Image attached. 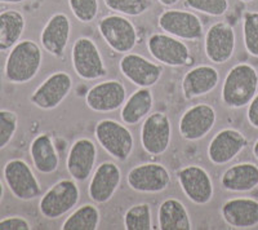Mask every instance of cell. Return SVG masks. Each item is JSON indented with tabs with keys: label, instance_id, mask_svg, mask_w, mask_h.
I'll list each match as a JSON object with an SVG mask.
<instances>
[{
	"label": "cell",
	"instance_id": "cell-22",
	"mask_svg": "<svg viewBox=\"0 0 258 230\" xmlns=\"http://www.w3.org/2000/svg\"><path fill=\"white\" fill-rule=\"evenodd\" d=\"M223 221L234 229H250L258 225V201L253 198H232L221 207Z\"/></svg>",
	"mask_w": 258,
	"mask_h": 230
},
{
	"label": "cell",
	"instance_id": "cell-8",
	"mask_svg": "<svg viewBox=\"0 0 258 230\" xmlns=\"http://www.w3.org/2000/svg\"><path fill=\"white\" fill-rule=\"evenodd\" d=\"M3 177L9 192L20 201H32L40 197V184L24 159L8 160L3 168Z\"/></svg>",
	"mask_w": 258,
	"mask_h": 230
},
{
	"label": "cell",
	"instance_id": "cell-33",
	"mask_svg": "<svg viewBox=\"0 0 258 230\" xmlns=\"http://www.w3.org/2000/svg\"><path fill=\"white\" fill-rule=\"evenodd\" d=\"M183 6L211 17H221L229 11V0H185Z\"/></svg>",
	"mask_w": 258,
	"mask_h": 230
},
{
	"label": "cell",
	"instance_id": "cell-32",
	"mask_svg": "<svg viewBox=\"0 0 258 230\" xmlns=\"http://www.w3.org/2000/svg\"><path fill=\"white\" fill-rule=\"evenodd\" d=\"M243 40L246 52L258 59V12L244 13Z\"/></svg>",
	"mask_w": 258,
	"mask_h": 230
},
{
	"label": "cell",
	"instance_id": "cell-5",
	"mask_svg": "<svg viewBox=\"0 0 258 230\" xmlns=\"http://www.w3.org/2000/svg\"><path fill=\"white\" fill-rule=\"evenodd\" d=\"M98 31L106 44L116 53H129L138 43L137 29L126 16L117 13L105 16L98 21Z\"/></svg>",
	"mask_w": 258,
	"mask_h": 230
},
{
	"label": "cell",
	"instance_id": "cell-2",
	"mask_svg": "<svg viewBox=\"0 0 258 230\" xmlns=\"http://www.w3.org/2000/svg\"><path fill=\"white\" fill-rule=\"evenodd\" d=\"M43 52L38 43L20 40L11 49L4 65V75L13 84H25L31 82L40 71Z\"/></svg>",
	"mask_w": 258,
	"mask_h": 230
},
{
	"label": "cell",
	"instance_id": "cell-40",
	"mask_svg": "<svg viewBox=\"0 0 258 230\" xmlns=\"http://www.w3.org/2000/svg\"><path fill=\"white\" fill-rule=\"evenodd\" d=\"M252 151H253V155H254V158L258 160V140L254 142V145H253Z\"/></svg>",
	"mask_w": 258,
	"mask_h": 230
},
{
	"label": "cell",
	"instance_id": "cell-9",
	"mask_svg": "<svg viewBox=\"0 0 258 230\" xmlns=\"http://www.w3.org/2000/svg\"><path fill=\"white\" fill-rule=\"evenodd\" d=\"M158 26L161 31L181 40H199L204 35V27L199 16L191 11L170 8L160 13Z\"/></svg>",
	"mask_w": 258,
	"mask_h": 230
},
{
	"label": "cell",
	"instance_id": "cell-19",
	"mask_svg": "<svg viewBox=\"0 0 258 230\" xmlns=\"http://www.w3.org/2000/svg\"><path fill=\"white\" fill-rule=\"evenodd\" d=\"M97 148L91 139L80 137L71 145L66 159V168L71 179L84 183L92 176L96 167Z\"/></svg>",
	"mask_w": 258,
	"mask_h": 230
},
{
	"label": "cell",
	"instance_id": "cell-12",
	"mask_svg": "<svg viewBox=\"0 0 258 230\" xmlns=\"http://www.w3.org/2000/svg\"><path fill=\"white\" fill-rule=\"evenodd\" d=\"M177 180L182 192L192 203L204 206L212 201L214 194L213 181L202 165L190 164L177 171Z\"/></svg>",
	"mask_w": 258,
	"mask_h": 230
},
{
	"label": "cell",
	"instance_id": "cell-15",
	"mask_svg": "<svg viewBox=\"0 0 258 230\" xmlns=\"http://www.w3.org/2000/svg\"><path fill=\"white\" fill-rule=\"evenodd\" d=\"M236 45L235 30L227 22H216L207 30L204 36L206 56L213 64L222 65L232 59Z\"/></svg>",
	"mask_w": 258,
	"mask_h": 230
},
{
	"label": "cell",
	"instance_id": "cell-37",
	"mask_svg": "<svg viewBox=\"0 0 258 230\" xmlns=\"http://www.w3.org/2000/svg\"><path fill=\"white\" fill-rule=\"evenodd\" d=\"M246 118L252 127L258 130V92L257 95L253 97L250 103L248 105V111H246Z\"/></svg>",
	"mask_w": 258,
	"mask_h": 230
},
{
	"label": "cell",
	"instance_id": "cell-28",
	"mask_svg": "<svg viewBox=\"0 0 258 230\" xmlns=\"http://www.w3.org/2000/svg\"><path fill=\"white\" fill-rule=\"evenodd\" d=\"M26 21L24 15L15 9L0 13V52L11 50L24 35Z\"/></svg>",
	"mask_w": 258,
	"mask_h": 230
},
{
	"label": "cell",
	"instance_id": "cell-31",
	"mask_svg": "<svg viewBox=\"0 0 258 230\" xmlns=\"http://www.w3.org/2000/svg\"><path fill=\"white\" fill-rule=\"evenodd\" d=\"M106 8L126 17H138L151 7V0H103Z\"/></svg>",
	"mask_w": 258,
	"mask_h": 230
},
{
	"label": "cell",
	"instance_id": "cell-1",
	"mask_svg": "<svg viewBox=\"0 0 258 230\" xmlns=\"http://www.w3.org/2000/svg\"><path fill=\"white\" fill-rule=\"evenodd\" d=\"M258 92V71L249 64L232 66L223 80L221 100L227 107L248 106Z\"/></svg>",
	"mask_w": 258,
	"mask_h": 230
},
{
	"label": "cell",
	"instance_id": "cell-30",
	"mask_svg": "<svg viewBox=\"0 0 258 230\" xmlns=\"http://www.w3.org/2000/svg\"><path fill=\"white\" fill-rule=\"evenodd\" d=\"M124 227L126 230L153 229V211L149 203H138L129 207L124 213Z\"/></svg>",
	"mask_w": 258,
	"mask_h": 230
},
{
	"label": "cell",
	"instance_id": "cell-4",
	"mask_svg": "<svg viewBox=\"0 0 258 230\" xmlns=\"http://www.w3.org/2000/svg\"><path fill=\"white\" fill-rule=\"evenodd\" d=\"M79 199L80 190L77 181L63 179L50 186L40 198L39 211L43 217L56 220L73 211Z\"/></svg>",
	"mask_w": 258,
	"mask_h": 230
},
{
	"label": "cell",
	"instance_id": "cell-20",
	"mask_svg": "<svg viewBox=\"0 0 258 230\" xmlns=\"http://www.w3.org/2000/svg\"><path fill=\"white\" fill-rule=\"evenodd\" d=\"M120 181L121 171L116 163H101L89 181L88 197L96 204L107 203L119 189Z\"/></svg>",
	"mask_w": 258,
	"mask_h": 230
},
{
	"label": "cell",
	"instance_id": "cell-34",
	"mask_svg": "<svg viewBox=\"0 0 258 230\" xmlns=\"http://www.w3.org/2000/svg\"><path fill=\"white\" fill-rule=\"evenodd\" d=\"M71 13L82 24H91L96 20L100 4L98 0H69Z\"/></svg>",
	"mask_w": 258,
	"mask_h": 230
},
{
	"label": "cell",
	"instance_id": "cell-13",
	"mask_svg": "<svg viewBox=\"0 0 258 230\" xmlns=\"http://www.w3.org/2000/svg\"><path fill=\"white\" fill-rule=\"evenodd\" d=\"M73 89V78L66 71L50 74L30 96V102L41 110L58 107Z\"/></svg>",
	"mask_w": 258,
	"mask_h": 230
},
{
	"label": "cell",
	"instance_id": "cell-14",
	"mask_svg": "<svg viewBox=\"0 0 258 230\" xmlns=\"http://www.w3.org/2000/svg\"><path fill=\"white\" fill-rule=\"evenodd\" d=\"M217 122V112L209 103H197L188 107L178 123L179 135L186 141H199L204 139Z\"/></svg>",
	"mask_w": 258,
	"mask_h": 230
},
{
	"label": "cell",
	"instance_id": "cell-39",
	"mask_svg": "<svg viewBox=\"0 0 258 230\" xmlns=\"http://www.w3.org/2000/svg\"><path fill=\"white\" fill-rule=\"evenodd\" d=\"M24 2L25 0H0V4H20Z\"/></svg>",
	"mask_w": 258,
	"mask_h": 230
},
{
	"label": "cell",
	"instance_id": "cell-35",
	"mask_svg": "<svg viewBox=\"0 0 258 230\" xmlns=\"http://www.w3.org/2000/svg\"><path fill=\"white\" fill-rule=\"evenodd\" d=\"M18 128V117L12 110H0V150L7 148Z\"/></svg>",
	"mask_w": 258,
	"mask_h": 230
},
{
	"label": "cell",
	"instance_id": "cell-21",
	"mask_svg": "<svg viewBox=\"0 0 258 230\" xmlns=\"http://www.w3.org/2000/svg\"><path fill=\"white\" fill-rule=\"evenodd\" d=\"M71 36V21L64 13H54L40 34L41 47L53 57L61 59Z\"/></svg>",
	"mask_w": 258,
	"mask_h": 230
},
{
	"label": "cell",
	"instance_id": "cell-7",
	"mask_svg": "<svg viewBox=\"0 0 258 230\" xmlns=\"http://www.w3.org/2000/svg\"><path fill=\"white\" fill-rule=\"evenodd\" d=\"M147 50L161 65L169 68H183L194 62L191 52L181 39L165 33L151 34L146 41Z\"/></svg>",
	"mask_w": 258,
	"mask_h": 230
},
{
	"label": "cell",
	"instance_id": "cell-42",
	"mask_svg": "<svg viewBox=\"0 0 258 230\" xmlns=\"http://www.w3.org/2000/svg\"><path fill=\"white\" fill-rule=\"evenodd\" d=\"M240 2H243V3H252L254 0H240Z\"/></svg>",
	"mask_w": 258,
	"mask_h": 230
},
{
	"label": "cell",
	"instance_id": "cell-36",
	"mask_svg": "<svg viewBox=\"0 0 258 230\" xmlns=\"http://www.w3.org/2000/svg\"><path fill=\"white\" fill-rule=\"evenodd\" d=\"M31 224L21 216H9L0 220V230H30Z\"/></svg>",
	"mask_w": 258,
	"mask_h": 230
},
{
	"label": "cell",
	"instance_id": "cell-23",
	"mask_svg": "<svg viewBox=\"0 0 258 230\" xmlns=\"http://www.w3.org/2000/svg\"><path fill=\"white\" fill-rule=\"evenodd\" d=\"M220 73L211 65H200L191 69L182 78V93L186 100L203 97L217 88Z\"/></svg>",
	"mask_w": 258,
	"mask_h": 230
},
{
	"label": "cell",
	"instance_id": "cell-38",
	"mask_svg": "<svg viewBox=\"0 0 258 230\" xmlns=\"http://www.w3.org/2000/svg\"><path fill=\"white\" fill-rule=\"evenodd\" d=\"M158 2L161 4V6L167 7V8H170V7L176 6L179 0H158Z\"/></svg>",
	"mask_w": 258,
	"mask_h": 230
},
{
	"label": "cell",
	"instance_id": "cell-17",
	"mask_svg": "<svg viewBox=\"0 0 258 230\" xmlns=\"http://www.w3.org/2000/svg\"><path fill=\"white\" fill-rule=\"evenodd\" d=\"M126 100V89L120 80H105L97 83L85 95V103L96 112H114Z\"/></svg>",
	"mask_w": 258,
	"mask_h": 230
},
{
	"label": "cell",
	"instance_id": "cell-10",
	"mask_svg": "<svg viewBox=\"0 0 258 230\" xmlns=\"http://www.w3.org/2000/svg\"><path fill=\"white\" fill-rule=\"evenodd\" d=\"M141 145L151 156H160L169 149L172 124L165 112L155 111L145 118L141 127Z\"/></svg>",
	"mask_w": 258,
	"mask_h": 230
},
{
	"label": "cell",
	"instance_id": "cell-11",
	"mask_svg": "<svg viewBox=\"0 0 258 230\" xmlns=\"http://www.w3.org/2000/svg\"><path fill=\"white\" fill-rule=\"evenodd\" d=\"M172 176L161 163H142L133 167L126 175V184L132 190L144 194L164 192L170 185Z\"/></svg>",
	"mask_w": 258,
	"mask_h": 230
},
{
	"label": "cell",
	"instance_id": "cell-18",
	"mask_svg": "<svg viewBox=\"0 0 258 230\" xmlns=\"http://www.w3.org/2000/svg\"><path fill=\"white\" fill-rule=\"evenodd\" d=\"M248 146V140L240 131L225 128L213 136L208 146V159L216 165H223L234 160Z\"/></svg>",
	"mask_w": 258,
	"mask_h": 230
},
{
	"label": "cell",
	"instance_id": "cell-25",
	"mask_svg": "<svg viewBox=\"0 0 258 230\" xmlns=\"http://www.w3.org/2000/svg\"><path fill=\"white\" fill-rule=\"evenodd\" d=\"M221 185L231 193L252 192L258 186V165L249 162L231 165L223 172Z\"/></svg>",
	"mask_w": 258,
	"mask_h": 230
},
{
	"label": "cell",
	"instance_id": "cell-29",
	"mask_svg": "<svg viewBox=\"0 0 258 230\" xmlns=\"http://www.w3.org/2000/svg\"><path fill=\"white\" fill-rule=\"evenodd\" d=\"M101 215L98 207L84 203L73 211L62 222V230H96L100 225Z\"/></svg>",
	"mask_w": 258,
	"mask_h": 230
},
{
	"label": "cell",
	"instance_id": "cell-6",
	"mask_svg": "<svg viewBox=\"0 0 258 230\" xmlns=\"http://www.w3.org/2000/svg\"><path fill=\"white\" fill-rule=\"evenodd\" d=\"M73 69L83 80L101 79L107 75V68L96 41L87 36H80L71 48Z\"/></svg>",
	"mask_w": 258,
	"mask_h": 230
},
{
	"label": "cell",
	"instance_id": "cell-16",
	"mask_svg": "<svg viewBox=\"0 0 258 230\" xmlns=\"http://www.w3.org/2000/svg\"><path fill=\"white\" fill-rule=\"evenodd\" d=\"M119 70L125 79L138 88H151L160 80L163 68L137 53H125L119 62Z\"/></svg>",
	"mask_w": 258,
	"mask_h": 230
},
{
	"label": "cell",
	"instance_id": "cell-3",
	"mask_svg": "<svg viewBox=\"0 0 258 230\" xmlns=\"http://www.w3.org/2000/svg\"><path fill=\"white\" fill-rule=\"evenodd\" d=\"M94 136L101 148L114 159L125 162L132 155L135 139L124 124L114 119H102L94 127Z\"/></svg>",
	"mask_w": 258,
	"mask_h": 230
},
{
	"label": "cell",
	"instance_id": "cell-41",
	"mask_svg": "<svg viewBox=\"0 0 258 230\" xmlns=\"http://www.w3.org/2000/svg\"><path fill=\"white\" fill-rule=\"evenodd\" d=\"M3 197H4V186H3V183L0 181V203H2V201H3Z\"/></svg>",
	"mask_w": 258,
	"mask_h": 230
},
{
	"label": "cell",
	"instance_id": "cell-24",
	"mask_svg": "<svg viewBox=\"0 0 258 230\" xmlns=\"http://www.w3.org/2000/svg\"><path fill=\"white\" fill-rule=\"evenodd\" d=\"M30 156L38 172L50 175L58 169L59 155L49 133H40L30 144Z\"/></svg>",
	"mask_w": 258,
	"mask_h": 230
},
{
	"label": "cell",
	"instance_id": "cell-26",
	"mask_svg": "<svg viewBox=\"0 0 258 230\" xmlns=\"http://www.w3.org/2000/svg\"><path fill=\"white\" fill-rule=\"evenodd\" d=\"M191 227L190 213L181 201L168 198L161 202L158 210V229L190 230Z\"/></svg>",
	"mask_w": 258,
	"mask_h": 230
},
{
	"label": "cell",
	"instance_id": "cell-27",
	"mask_svg": "<svg viewBox=\"0 0 258 230\" xmlns=\"http://www.w3.org/2000/svg\"><path fill=\"white\" fill-rule=\"evenodd\" d=\"M154 106V96L150 88H138L121 106L120 118L126 126H136L144 121Z\"/></svg>",
	"mask_w": 258,
	"mask_h": 230
}]
</instances>
